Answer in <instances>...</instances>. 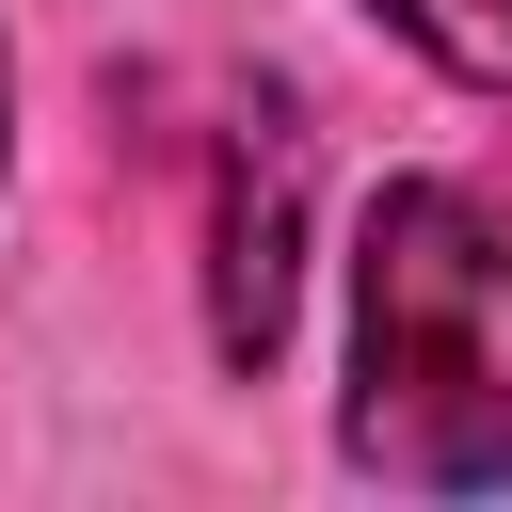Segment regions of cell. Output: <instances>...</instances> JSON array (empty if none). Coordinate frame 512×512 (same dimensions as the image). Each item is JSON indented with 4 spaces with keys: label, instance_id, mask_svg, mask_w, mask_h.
Wrapping results in <instances>:
<instances>
[{
    "label": "cell",
    "instance_id": "obj_1",
    "mask_svg": "<svg viewBox=\"0 0 512 512\" xmlns=\"http://www.w3.org/2000/svg\"><path fill=\"white\" fill-rule=\"evenodd\" d=\"M352 464L416 496L512 480V224L448 176H384L352 224Z\"/></svg>",
    "mask_w": 512,
    "mask_h": 512
},
{
    "label": "cell",
    "instance_id": "obj_2",
    "mask_svg": "<svg viewBox=\"0 0 512 512\" xmlns=\"http://www.w3.org/2000/svg\"><path fill=\"white\" fill-rule=\"evenodd\" d=\"M208 336H224V368H272V336H288V128L224 176V256H208Z\"/></svg>",
    "mask_w": 512,
    "mask_h": 512
},
{
    "label": "cell",
    "instance_id": "obj_3",
    "mask_svg": "<svg viewBox=\"0 0 512 512\" xmlns=\"http://www.w3.org/2000/svg\"><path fill=\"white\" fill-rule=\"evenodd\" d=\"M368 16H384L400 48H432L448 80H496V96H512V0H368Z\"/></svg>",
    "mask_w": 512,
    "mask_h": 512
}]
</instances>
